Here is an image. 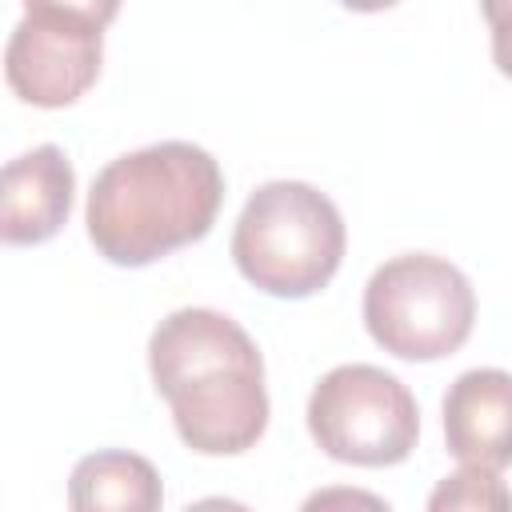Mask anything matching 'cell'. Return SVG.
<instances>
[{
  "instance_id": "cell-2",
  "label": "cell",
  "mask_w": 512,
  "mask_h": 512,
  "mask_svg": "<svg viewBox=\"0 0 512 512\" xmlns=\"http://www.w3.org/2000/svg\"><path fill=\"white\" fill-rule=\"evenodd\" d=\"M224 200V172L200 144L160 140L116 156L88 192V240L108 264L144 268L208 236Z\"/></svg>"
},
{
  "instance_id": "cell-4",
  "label": "cell",
  "mask_w": 512,
  "mask_h": 512,
  "mask_svg": "<svg viewBox=\"0 0 512 512\" xmlns=\"http://www.w3.org/2000/svg\"><path fill=\"white\" fill-rule=\"evenodd\" d=\"M472 324L476 292L444 256H392L364 284V328L400 360H444L472 336Z\"/></svg>"
},
{
  "instance_id": "cell-1",
  "label": "cell",
  "mask_w": 512,
  "mask_h": 512,
  "mask_svg": "<svg viewBox=\"0 0 512 512\" xmlns=\"http://www.w3.org/2000/svg\"><path fill=\"white\" fill-rule=\"evenodd\" d=\"M148 368L192 452L240 456L264 436V360L232 316L216 308L168 312L148 340Z\"/></svg>"
},
{
  "instance_id": "cell-10",
  "label": "cell",
  "mask_w": 512,
  "mask_h": 512,
  "mask_svg": "<svg viewBox=\"0 0 512 512\" xmlns=\"http://www.w3.org/2000/svg\"><path fill=\"white\" fill-rule=\"evenodd\" d=\"M428 508H436V512H444V508H500V512H512V492L496 480L492 468L464 464L460 472L440 480V488L428 496Z\"/></svg>"
},
{
  "instance_id": "cell-3",
  "label": "cell",
  "mask_w": 512,
  "mask_h": 512,
  "mask_svg": "<svg viewBox=\"0 0 512 512\" xmlns=\"http://www.w3.org/2000/svg\"><path fill=\"white\" fill-rule=\"evenodd\" d=\"M344 244L348 232L340 208L304 180L260 184L232 228V260L240 276L280 300L320 292L336 276Z\"/></svg>"
},
{
  "instance_id": "cell-12",
  "label": "cell",
  "mask_w": 512,
  "mask_h": 512,
  "mask_svg": "<svg viewBox=\"0 0 512 512\" xmlns=\"http://www.w3.org/2000/svg\"><path fill=\"white\" fill-rule=\"evenodd\" d=\"M480 8L492 28V60L512 80V0H480Z\"/></svg>"
},
{
  "instance_id": "cell-6",
  "label": "cell",
  "mask_w": 512,
  "mask_h": 512,
  "mask_svg": "<svg viewBox=\"0 0 512 512\" xmlns=\"http://www.w3.org/2000/svg\"><path fill=\"white\" fill-rule=\"evenodd\" d=\"M104 28L64 16V12H28L4 48L8 88L32 108H68L100 76Z\"/></svg>"
},
{
  "instance_id": "cell-5",
  "label": "cell",
  "mask_w": 512,
  "mask_h": 512,
  "mask_svg": "<svg viewBox=\"0 0 512 512\" xmlns=\"http://www.w3.org/2000/svg\"><path fill=\"white\" fill-rule=\"evenodd\" d=\"M308 432L340 464L388 468L412 456L420 408L404 380L376 364H340L308 396Z\"/></svg>"
},
{
  "instance_id": "cell-7",
  "label": "cell",
  "mask_w": 512,
  "mask_h": 512,
  "mask_svg": "<svg viewBox=\"0 0 512 512\" xmlns=\"http://www.w3.org/2000/svg\"><path fill=\"white\" fill-rule=\"evenodd\" d=\"M444 444L460 464H512V372L468 368L444 396Z\"/></svg>"
},
{
  "instance_id": "cell-9",
  "label": "cell",
  "mask_w": 512,
  "mask_h": 512,
  "mask_svg": "<svg viewBox=\"0 0 512 512\" xmlns=\"http://www.w3.org/2000/svg\"><path fill=\"white\" fill-rule=\"evenodd\" d=\"M160 500V476L136 452H92L72 468L68 480V504L84 512H152Z\"/></svg>"
},
{
  "instance_id": "cell-11",
  "label": "cell",
  "mask_w": 512,
  "mask_h": 512,
  "mask_svg": "<svg viewBox=\"0 0 512 512\" xmlns=\"http://www.w3.org/2000/svg\"><path fill=\"white\" fill-rule=\"evenodd\" d=\"M28 12H64L76 20H88L96 28H108L120 12V0H24Z\"/></svg>"
},
{
  "instance_id": "cell-8",
  "label": "cell",
  "mask_w": 512,
  "mask_h": 512,
  "mask_svg": "<svg viewBox=\"0 0 512 512\" xmlns=\"http://www.w3.org/2000/svg\"><path fill=\"white\" fill-rule=\"evenodd\" d=\"M76 172L56 144H40L4 164L0 236L4 244H44L72 212Z\"/></svg>"
},
{
  "instance_id": "cell-13",
  "label": "cell",
  "mask_w": 512,
  "mask_h": 512,
  "mask_svg": "<svg viewBox=\"0 0 512 512\" xmlns=\"http://www.w3.org/2000/svg\"><path fill=\"white\" fill-rule=\"evenodd\" d=\"M344 8H352V12H384V8H392L396 0H340Z\"/></svg>"
}]
</instances>
